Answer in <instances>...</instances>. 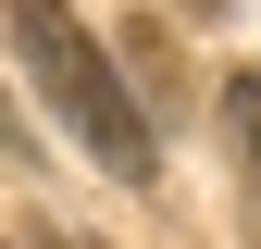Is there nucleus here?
Returning <instances> with one entry per match:
<instances>
[{
	"label": "nucleus",
	"instance_id": "2",
	"mask_svg": "<svg viewBox=\"0 0 261 249\" xmlns=\"http://www.w3.org/2000/svg\"><path fill=\"white\" fill-rule=\"evenodd\" d=\"M224 137H237V162L261 175V62H249V75H224Z\"/></svg>",
	"mask_w": 261,
	"mask_h": 249
},
{
	"label": "nucleus",
	"instance_id": "3",
	"mask_svg": "<svg viewBox=\"0 0 261 249\" xmlns=\"http://www.w3.org/2000/svg\"><path fill=\"white\" fill-rule=\"evenodd\" d=\"M75 249H87V237H75Z\"/></svg>",
	"mask_w": 261,
	"mask_h": 249
},
{
	"label": "nucleus",
	"instance_id": "1",
	"mask_svg": "<svg viewBox=\"0 0 261 249\" xmlns=\"http://www.w3.org/2000/svg\"><path fill=\"white\" fill-rule=\"evenodd\" d=\"M13 50H25V75H38V100L75 124L87 150L124 175V187H149V162H162V137H149V112L124 100V75L100 62V38H87L62 0H13Z\"/></svg>",
	"mask_w": 261,
	"mask_h": 249
}]
</instances>
